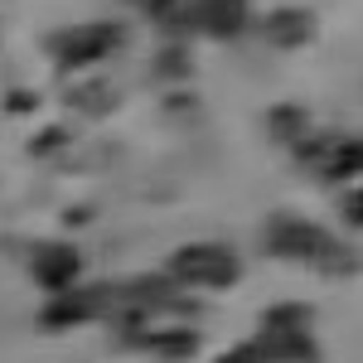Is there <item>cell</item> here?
Returning a JSON list of instances; mask_svg holds the SVG:
<instances>
[{
	"label": "cell",
	"instance_id": "obj_9",
	"mask_svg": "<svg viewBox=\"0 0 363 363\" xmlns=\"http://www.w3.org/2000/svg\"><path fill=\"white\" fill-rule=\"evenodd\" d=\"M267 34H272V44H281V49H296V44H306L310 34H315V15L310 10H272Z\"/></svg>",
	"mask_w": 363,
	"mask_h": 363
},
{
	"label": "cell",
	"instance_id": "obj_15",
	"mask_svg": "<svg viewBox=\"0 0 363 363\" xmlns=\"http://www.w3.org/2000/svg\"><path fill=\"white\" fill-rule=\"evenodd\" d=\"M349 223H354V228H363V194H354V199H349Z\"/></svg>",
	"mask_w": 363,
	"mask_h": 363
},
{
	"label": "cell",
	"instance_id": "obj_12",
	"mask_svg": "<svg viewBox=\"0 0 363 363\" xmlns=\"http://www.w3.org/2000/svg\"><path fill=\"white\" fill-rule=\"evenodd\" d=\"M272 126H277L281 136H296V131L306 126V116L296 112V107H281V112H272Z\"/></svg>",
	"mask_w": 363,
	"mask_h": 363
},
{
	"label": "cell",
	"instance_id": "obj_4",
	"mask_svg": "<svg viewBox=\"0 0 363 363\" xmlns=\"http://www.w3.org/2000/svg\"><path fill=\"white\" fill-rule=\"evenodd\" d=\"M83 277V257L68 242H49V247L34 252V281L49 286V291H73V281Z\"/></svg>",
	"mask_w": 363,
	"mask_h": 363
},
{
	"label": "cell",
	"instance_id": "obj_14",
	"mask_svg": "<svg viewBox=\"0 0 363 363\" xmlns=\"http://www.w3.org/2000/svg\"><path fill=\"white\" fill-rule=\"evenodd\" d=\"M218 363H262V359H257V349H252V344H242V349H233V354H223Z\"/></svg>",
	"mask_w": 363,
	"mask_h": 363
},
{
	"label": "cell",
	"instance_id": "obj_8",
	"mask_svg": "<svg viewBox=\"0 0 363 363\" xmlns=\"http://www.w3.org/2000/svg\"><path fill=\"white\" fill-rule=\"evenodd\" d=\"M242 20H247V0H194V10H189V25L203 34H218V39H233Z\"/></svg>",
	"mask_w": 363,
	"mask_h": 363
},
{
	"label": "cell",
	"instance_id": "obj_13",
	"mask_svg": "<svg viewBox=\"0 0 363 363\" xmlns=\"http://www.w3.org/2000/svg\"><path fill=\"white\" fill-rule=\"evenodd\" d=\"M131 5H140V10H145V15H155V20L174 10V0H131Z\"/></svg>",
	"mask_w": 363,
	"mask_h": 363
},
{
	"label": "cell",
	"instance_id": "obj_1",
	"mask_svg": "<svg viewBox=\"0 0 363 363\" xmlns=\"http://www.w3.org/2000/svg\"><path fill=\"white\" fill-rule=\"evenodd\" d=\"M267 252L296 257V262H320V267H330V272L359 267V257L344 247L339 238H330L325 228L306 223V218H277V223H272V238H267Z\"/></svg>",
	"mask_w": 363,
	"mask_h": 363
},
{
	"label": "cell",
	"instance_id": "obj_10",
	"mask_svg": "<svg viewBox=\"0 0 363 363\" xmlns=\"http://www.w3.org/2000/svg\"><path fill=\"white\" fill-rule=\"evenodd\" d=\"M140 344H150V349L165 354V359H189L199 349V335L194 330H160V335H145Z\"/></svg>",
	"mask_w": 363,
	"mask_h": 363
},
{
	"label": "cell",
	"instance_id": "obj_11",
	"mask_svg": "<svg viewBox=\"0 0 363 363\" xmlns=\"http://www.w3.org/2000/svg\"><path fill=\"white\" fill-rule=\"evenodd\" d=\"M306 320H310L306 306H277V310H267V330H306Z\"/></svg>",
	"mask_w": 363,
	"mask_h": 363
},
{
	"label": "cell",
	"instance_id": "obj_6",
	"mask_svg": "<svg viewBox=\"0 0 363 363\" xmlns=\"http://www.w3.org/2000/svg\"><path fill=\"white\" fill-rule=\"evenodd\" d=\"M359 155H363L359 136H335V140H315V145H306L310 169H320V174H330V179H339V174H354V169L363 165Z\"/></svg>",
	"mask_w": 363,
	"mask_h": 363
},
{
	"label": "cell",
	"instance_id": "obj_3",
	"mask_svg": "<svg viewBox=\"0 0 363 363\" xmlns=\"http://www.w3.org/2000/svg\"><path fill=\"white\" fill-rule=\"evenodd\" d=\"M116 44H126V25H116V20H97V25H78V29H63L49 39V49L63 68H83L92 58L112 54Z\"/></svg>",
	"mask_w": 363,
	"mask_h": 363
},
{
	"label": "cell",
	"instance_id": "obj_2",
	"mask_svg": "<svg viewBox=\"0 0 363 363\" xmlns=\"http://www.w3.org/2000/svg\"><path fill=\"white\" fill-rule=\"evenodd\" d=\"M242 272V262L218 242H194L169 257V281H189V286H233Z\"/></svg>",
	"mask_w": 363,
	"mask_h": 363
},
{
	"label": "cell",
	"instance_id": "obj_5",
	"mask_svg": "<svg viewBox=\"0 0 363 363\" xmlns=\"http://www.w3.org/2000/svg\"><path fill=\"white\" fill-rule=\"evenodd\" d=\"M252 349H257L262 363H315L320 359V349H315V339L306 330H267Z\"/></svg>",
	"mask_w": 363,
	"mask_h": 363
},
{
	"label": "cell",
	"instance_id": "obj_7",
	"mask_svg": "<svg viewBox=\"0 0 363 363\" xmlns=\"http://www.w3.org/2000/svg\"><path fill=\"white\" fill-rule=\"evenodd\" d=\"M112 306V286H92V291H68V296H58L54 306L44 310V325H78V320H92V315H102V310Z\"/></svg>",
	"mask_w": 363,
	"mask_h": 363
}]
</instances>
